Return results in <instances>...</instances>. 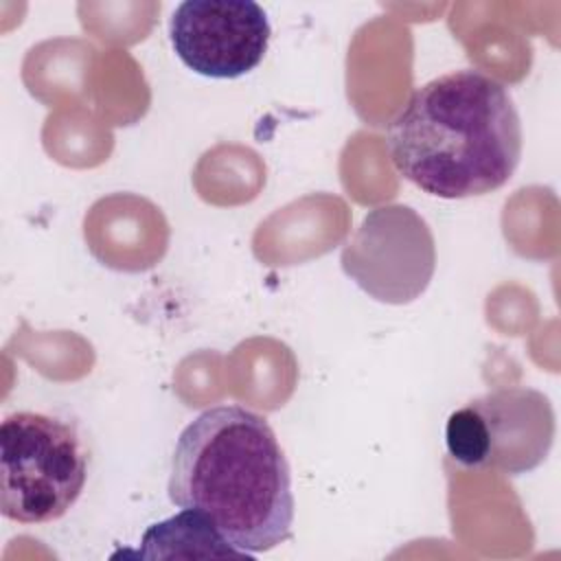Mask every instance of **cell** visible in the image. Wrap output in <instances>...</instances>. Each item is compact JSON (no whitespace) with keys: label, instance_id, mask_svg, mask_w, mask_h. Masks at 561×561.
Wrapping results in <instances>:
<instances>
[{"label":"cell","instance_id":"obj_4","mask_svg":"<svg viewBox=\"0 0 561 561\" xmlns=\"http://www.w3.org/2000/svg\"><path fill=\"white\" fill-rule=\"evenodd\" d=\"M554 440V412L546 394L526 386L491 390L454 410L445 447L467 469L522 476L537 469Z\"/></svg>","mask_w":561,"mask_h":561},{"label":"cell","instance_id":"obj_2","mask_svg":"<svg viewBox=\"0 0 561 561\" xmlns=\"http://www.w3.org/2000/svg\"><path fill=\"white\" fill-rule=\"evenodd\" d=\"M522 121L506 85L462 68L416 88L388 125L394 169L423 193L465 199L502 188L522 158Z\"/></svg>","mask_w":561,"mask_h":561},{"label":"cell","instance_id":"obj_1","mask_svg":"<svg viewBox=\"0 0 561 561\" xmlns=\"http://www.w3.org/2000/svg\"><path fill=\"white\" fill-rule=\"evenodd\" d=\"M169 500L204 515L239 552H267L291 537L287 458L267 419L243 405L199 412L178 436Z\"/></svg>","mask_w":561,"mask_h":561},{"label":"cell","instance_id":"obj_6","mask_svg":"<svg viewBox=\"0 0 561 561\" xmlns=\"http://www.w3.org/2000/svg\"><path fill=\"white\" fill-rule=\"evenodd\" d=\"M272 37L267 13L254 0H186L169 20L178 59L208 79H239L265 57Z\"/></svg>","mask_w":561,"mask_h":561},{"label":"cell","instance_id":"obj_3","mask_svg":"<svg viewBox=\"0 0 561 561\" xmlns=\"http://www.w3.org/2000/svg\"><path fill=\"white\" fill-rule=\"evenodd\" d=\"M88 480L77 427L46 412H13L0 425V511L18 524L64 517Z\"/></svg>","mask_w":561,"mask_h":561},{"label":"cell","instance_id":"obj_5","mask_svg":"<svg viewBox=\"0 0 561 561\" xmlns=\"http://www.w3.org/2000/svg\"><path fill=\"white\" fill-rule=\"evenodd\" d=\"M342 270L379 302L405 305L419 298L436 267L430 226L410 206L370 210L342 250Z\"/></svg>","mask_w":561,"mask_h":561},{"label":"cell","instance_id":"obj_7","mask_svg":"<svg viewBox=\"0 0 561 561\" xmlns=\"http://www.w3.org/2000/svg\"><path fill=\"white\" fill-rule=\"evenodd\" d=\"M140 559H204V557H245L232 548L217 528L197 511L182 508L178 515L151 524L136 552H125Z\"/></svg>","mask_w":561,"mask_h":561}]
</instances>
